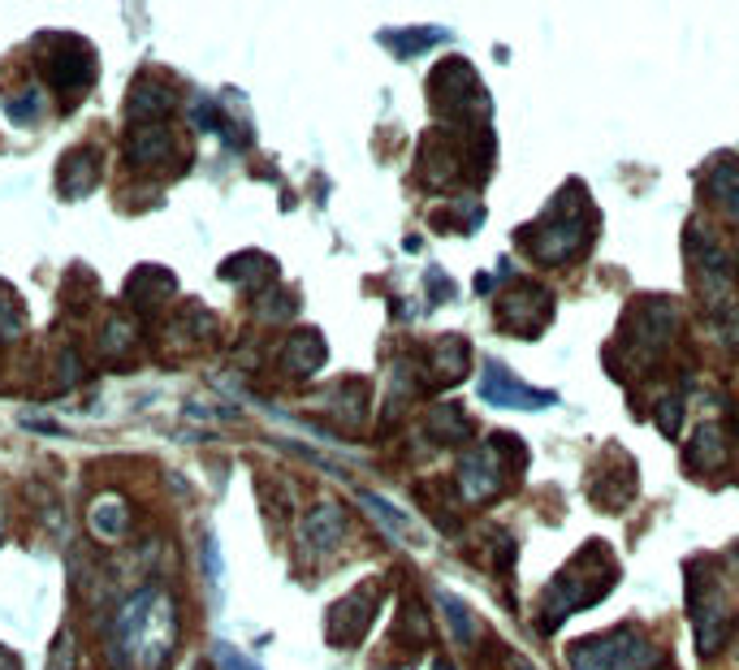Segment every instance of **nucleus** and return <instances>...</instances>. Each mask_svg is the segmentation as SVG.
Listing matches in <instances>:
<instances>
[{"instance_id":"1","label":"nucleus","mask_w":739,"mask_h":670,"mask_svg":"<svg viewBox=\"0 0 739 670\" xmlns=\"http://www.w3.org/2000/svg\"><path fill=\"white\" fill-rule=\"evenodd\" d=\"M173 645H178V605L160 589H139L109 627V658L117 670H160Z\"/></svg>"},{"instance_id":"2","label":"nucleus","mask_w":739,"mask_h":670,"mask_svg":"<svg viewBox=\"0 0 739 670\" xmlns=\"http://www.w3.org/2000/svg\"><path fill=\"white\" fill-rule=\"evenodd\" d=\"M39 61H44V82L61 95L66 109H75L95 82V53L82 39H57V48H48Z\"/></svg>"},{"instance_id":"3","label":"nucleus","mask_w":739,"mask_h":670,"mask_svg":"<svg viewBox=\"0 0 739 670\" xmlns=\"http://www.w3.org/2000/svg\"><path fill=\"white\" fill-rule=\"evenodd\" d=\"M173 113V82L160 75H144L135 78L130 95H126V117L130 126H156Z\"/></svg>"},{"instance_id":"4","label":"nucleus","mask_w":739,"mask_h":670,"mask_svg":"<svg viewBox=\"0 0 739 670\" xmlns=\"http://www.w3.org/2000/svg\"><path fill=\"white\" fill-rule=\"evenodd\" d=\"M173 151H178V139H173L169 122L130 126V135H126V160H130L135 169H156V164H164Z\"/></svg>"},{"instance_id":"5","label":"nucleus","mask_w":739,"mask_h":670,"mask_svg":"<svg viewBox=\"0 0 739 670\" xmlns=\"http://www.w3.org/2000/svg\"><path fill=\"white\" fill-rule=\"evenodd\" d=\"M87 527H91V536L104 541V545L126 541V532H130V502H126L122 493H100V498L87 507Z\"/></svg>"},{"instance_id":"6","label":"nucleus","mask_w":739,"mask_h":670,"mask_svg":"<svg viewBox=\"0 0 739 670\" xmlns=\"http://www.w3.org/2000/svg\"><path fill=\"white\" fill-rule=\"evenodd\" d=\"M100 173H104V164H100V151L95 148H75L66 160H61V173H57V182H61V195L66 200H82V195H91L95 186H100Z\"/></svg>"},{"instance_id":"7","label":"nucleus","mask_w":739,"mask_h":670,"mask_svg":"<svg viewBox=\"0 0 739 670\" xmlns=\"http://www.w3.org/2000/svg\"><path fill=\"white\" fill-rule=\"evenodd\" d=\"M173 286H178V282H173V273L144 264V269H135V273H130V282H126V298H130L135 307L151 311V307H160L164 298H173Z\"/></svg>"},{"instance_id":"8","label":"nucleus","mask_w":739,"mask_h":670,"mask_svg":"<svg viewBox=\"0 0 739 670\" xmlns=\"http://www.w3.org/2000/svg\"><path fill=\"white\" fill-rule=\"evenodd\" d=\"M342 527H346V520H342V511L333 507V502H320L311 515H307V523H303V536L316 545V549H329V545H338V536H342Z\"/></svg>"},{"instance_id":"9","label":"nucleus","mask_w":739,"mask_h":670,"mask_svg":"<svg viewBox=\"0 0 739 670\" xmlns=\"http://www.w3.org/2000/svg\"><path fill=\"white\" fill-rule=\"evenodd\" d=\"M485 394H489L493 402H507V407H545V402H549V398H536L532 389L515 385L502 368H489V373H485Z\"/></svg>"},{"instance_id":"10","label":"nucleus","mask_w":739,"mask_h":670,"mask_svg":"<svg viewBox=\"0 0 739 670\" xmlns=\"http://www.w3.org/2000/svg\"><path fill=\"white\" fill-rule=\"evenodd\" d=\"M320 360H325V347H320L316 333H295V338L286 342V368H291V373H298V376L316 373Z\"/></svg>"},{"instance_id":"11","label":"nucleus","mask_w":739,"mask_h":670,"mask_svg":"<svg viewBox=\"0 0 739 670\" xmlns=\"http://www.w3.org/2000/svg\"><path fill=\"white\" fill-rule=\"evenodd\" d=\"M26 329V303L9 282H0V338H18Z\"/></svg>"},{"instance_id":"12","label":"nucleus","mask_w":739,"mask_h":670,"mask_svg":"<svg viewBox=\"0 0 739 670\" xmlns=\"http://www.w3.org/2000/svg\"><path fill=\"white\" fill-rule=\"evenodd\" d=\"M130 342H135V325L122 320V316H113V320L104 325V333H100V351H104V355H117V351H126Z\"/></svg>"},{"instance_id":"13","label":"nucleus","mask_w":739,"mask_h":670,"mask_svg":"<svg viewBox=\"0 0 739 670\" xmlns=\"http://www.w3.org/2000/svg\"><path fill=\"white\" fill-rule=\"evenodd\" d=\"M714 200H723L731 213H739V169H718L714 173Z\"/></svg>"},{"instance_id":"14","label":"nucleus","mask_w":739,"mask_h":670,"mask_svg":"<svg viewBox=\"0 0 739 670\" xmlns=\"http://www.w3.org/2000/svg\"><path fill=\"white\" fill-rule=\"evenodd\" d=\"M217 658H221V670H260V667H255V662H247V658H238L234 649H221Z\"/></svg>"},{"instance_id":"15","label":"nucleus","mask_w":739,"mask_h":670,"mask_svg":"<svg viewBox=\"0 0 739 670\" xmlns=\"http://www.w3.org/2000/svg\"><path fill=\"white\" fill-rule=\"evenodd\" d=\"M195 670H213V667H204V662H200V667H195Z\"/></svg>"}]
</instances>
